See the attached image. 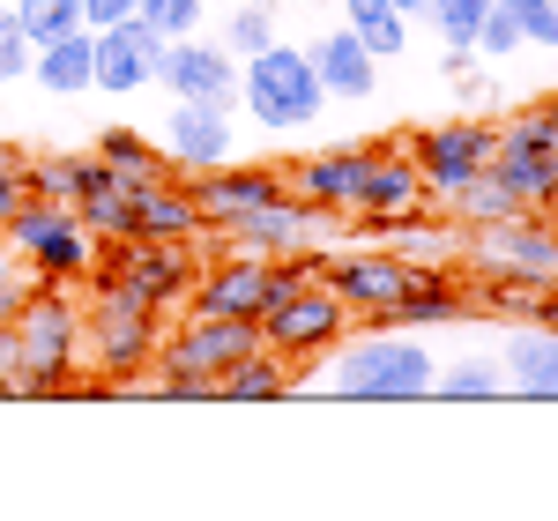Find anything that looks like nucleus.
<instances>
[{
	"instance_id": "obj_1",
	"label": "nucleus",
	"mask_w": 558,
	"mask_h": 521,
	"mask_svg": "<svg viewBox=\"0 0 558 521\" xmlns=\"http://www.w3.org/2000/svg\"><path fill=\"white\" fill-rule=\"evenodd\" d=\"M320 373H291V395H336V402H425L439 358L417 328H350L336 350H320Z\"/></svg>"
},
{
	"instance_id": "obj_2",
	"label": "nucleus",
	"mask_w": 558,
	"mask_h": 521,
	"mask_svg": "<svg viewBox=\"0 0 558 521\" xmlns=\"http://www.w3.org/2000/svg\"><path fill=\"white\" fill-rule=\"evenodd\" d=\"M15 336V388L23 395H105V380H75L83 365V305L60 283H31V299L8 320Z\"/></svg>"
},
{
	"instance_id": "obj_3",
	"label": "nucleus",
	"mask_w": 558,
	"mask_h": 521,
	"mask_svg": "<svg viewBox=\"0 0 558 521\" xmlns=\"http://www.w3.org/2000/svg\"><path fill=\"white\" fill-rule=\"evenodd\" d=\"M89 276H97V291H128L134 305L165 313V305H186V291H194L202 239H105Z\"/></svg>"
},
{
	"instance_id": "obj_4",
	"label": "nucleus",
	"mask_w": 558,
	"mask_h": 521,
	"mask_svg": "<svg viewBox=\"0 0 558 521\" xmlns=\"http://www.w3.org/2000/svg\"><path fill=\"white\" fill-rule=\"evenodd\" d=\"M239 97H246V120L268 128V134L313 128L320 105H328V89H320V75H313V52H299V45H283V38H268L260 52H246Z\"/></svg>"
},
{
	"instance_id": "obj_5",
	"label": "nucleus",
	"mask_w": 558,
	"mask_h": 521,
	"mask_svg": "<svg viewBox=\"0 0 558 521\" xmlns=\"http://www.w3.org/2000/svg\"><path fill=\"white\" fill-rule=\"evenodd\" d=\"M0 239L23 254V268H31L38 283H83L89 268H97V246H105L68 202H38V194H23V202L8 209Z\"/></svg>"
},
{
	"instance_id": "obj_6",
	"label": "nucleus",
	"mask_w": 558,
	"mask_h": 521,
	"mask_svg": "<svg viewBox=\"0 0 558 521\" xmlns=\"http://www.w3.org/2000/svg\"><path fill=\"white\" fill-rule=\"evenodd\" d=\"M157 343H165V328H157L149 305H134L128 291H97V299H89L83 358L105 373V395H134V380L157 365Z\"/></svg>"
},
{
	"instance_id": "obj_7",
	"label": "nucleus",
	"mask_w": 558,
	"mask_h": 521,
	"mask_svg": "<svg viewBox=\"0 0 558 521\" xmlns=\"http://www.w3.org/2000/svg\"><path fill=\"white\" fill-rule=\"evenodd\" d=\"M313 268H320V283L336 291V299L350 305V320L357 328H380L387 305L402 299L410 283H417V268L402 254H387V246H343V254H313Z\"/></svg>"
},
{
	"instance_id": "obj_8",
	"label": "nucleus",
	"mask_w": 558,
	"mask_h": 521,
	"mask_svg": "<svg viewBox=\"0 0 558 521\" xmlns=\"http://www.w3.org/2000/svg\"><path fill=\"white\" fill-rule=\"evenodd\" d=\"M462 260H470V268H499V276L558 283V231H551L544 209H514V217H499V223L462 231Z\"/></svg>"
},
{
	"instance_id": "obj_9",
	"label": "nucleus",
	"mask_w": 558,
	"mask_h": 521,
	"mask_svg": "<svg viewBox=\"0 0 558 521\" xmlns=\"http://www.w3.org/2000/svg\"><path fill=\"white\" fill-rule=\"evenodd\" d=\"M320 231H336V209H313V202H299V194L283 186L276 202H260V209H246V217H231V223H216L209 239L239 246V254L283 260V254H313Z\"/></svg>"
},
{
	"instance_id": "obj_10",
	"label": "nucleus",
	"mask_w": 558,
	"mask_h": 521,
	"mask_svg": "<svg viewBox=\"0 0 558 521\" xmlns=\"http://www.w3.org/2000/svg\"><path fill=\"white\" fill-rule=\"evenodd\" d=\"M260 350V328L254 320H231V313H194L186 305V320L165 328V343H157V365H172V373H202V380H223L239 358H254Z\"/></svg>"
},
{
	"instance_id": "obj_11",
	"label": "nucleus",
	"mask_w": 558,
	"mask_h": 521,
	"mask_svg": "<svg viewBox=\"0 0 558 521\" xmlns=\"http://www.w3.org/2000/svg\"><path fill=\"white\" fill-rule=\"evenodd\" d=\"M492 142L499 128L492 120H439V128L410 134V157H417V172H425V194H462L476 172H492Z\"/></svg>"
},
{
	"instance_id": "obj_12",
	"label": "nucleus",
	"mask_w": 558,
	"mask_h": 521,
	"mask_svg": "<svg viewBox=\"0 0 558 521\" xmlns=\"http://www.w3.org/2000/svg\"><path fill=\"white\" fill-rule=\"evenodd\" d=\"M157 149H165V165H172L179 179L231 165V149H239L231 105H209V97H172V112H165V134H157Z\"/></svg>"
},
{
	"instance_id": "obj_13",
	"label": "nucleus",
	"mask_w": 558,
	"mask_h": 521,
	"mask_svg": "<svg viewBox=\"0 0 558 521\" xmlns=\"http://www.w3.org/2000/svg\"><path fill=\"white\" fill-rule=\"evenodd\" d=\"M492 179L514 194L521 209H544L558 194V149H551V134H544L536 112H521V120L499 128V142H492Z\"/></svg>"
},
{
	"instance_id": "obj_14",
	"label": "nucleus",
	"mask_w": 558,
	"mask_h": 521,
	"mask_svg": "<svg viewBox=\"0 0 558 521\" xmlns=\"http://www.w3.org/2000/svg\"><path fill=\"white\" fill-rule=\"evenodd\" d=\"M268 291H276V260L223 246L216 260H202V276H194L186 305H194V313H231V320H254L260 305H268Z\"/></svg>"
},
{
	"instance_id": "obj_15",
	"label": "nucleus",
	"mask_w": 558,
	"mask_h": 521,
	"mask_svg": "<svg viewBox=\"0 0 558 521\" xmlns=\"http://www.w3.org/2000/svg\"><path fill=\"white\" fill-rule=\"evenodd\" d=\"M157 83L172 97H209V105H239V60L209 38H165L157 45Z\"/></svg>"
},
{
	"instance_id": "obj_16",
	"label": "nucleus",
	"mask_w": 558,
	"mask_h": 521,
	"mask_svg": "<svg viewBox=\"0 0 558 521\" xmlns=\"http://www.w3.org/2000/svg\"><path fill=\"white\" fill-rule=\"evenodd\" d=\"M365 172H373V149H320L305 165H283V186L313 202V209H336V217H357V194H365Z\"/></svg>"
},
{
	"instance_id": "obj_17",
	"label": "nucleus",
	"mask_w": 558,
	"mask_h": 521,
	"mask_svg": "<svg viewBox=\"0 0 558 521\" xmlns=\"http://www.w3.org/2000/svg\"><path fill=\"white\" fill-rule=\"evenodd\" d=\"M157 31L142 23V15H128V23H105L97 31V83L89 89H105V97H134V89H149L157 83Z\"/></svg>"
},
{
	"instance_id": "obj_18",
	"label": "nucleus",
	"mask_w": 558,
	"mask_h": 521,
	"mask_svg": "<svg viewBox=\"0 0 558 521\" xmlns=\"http://www.w3.org/2000/svg\"><path fill=\"white\" fill-rule=\"evenodd\" d=\"M425 209V172L410 157V134L402 142H373V172H365V194H357V217L365 223H395Z\"/></svg>"
},
{
	"instance_id": "obj_19",
	"label": "nucleus",
	"mask_w": 558,
	"mask_h": 521,
	"mask_svg": "<svg viewBox=\"0 0 558 521\" xmlns=\"http://www.w3.org/2000/svg\"><path fill=\"white\" fill-rule=\"evenodd\" d=\"M186 186H194V209H202V223L216 231V223L246 217V209H260V202H276V194H283V165H246V172L216 165V172H194Z\"/></svg>"
},
{
	"instance_id": "obj_20",
	"label": "nucleus",
	"mask_w": 558,
	"mask_h": 521,
	"mask_svg": "<svg viewBox=\"0 0 558 521\" xmlns=\"http://www.w3.org/2000/svg\"><path fill=\"white\" fill-rule=\"evenodd\" d=\"M128 239H202L209 223L194 209V186L186 179H134L128 194Z\"/></svg>"
},
{
	"instance_id": "obj_21",
	"label": "nucleus",
	"mask_w": 558,
	"mask_h": 521,
	"mask_svg": "<svg viewBox=\"0 0 558 521\" xmlns=\"http://www.w3.org/2000/svg\"><path fill=\"white\" fill-rule=\"evenodd\" d=\"M387 254H402L410 268H462V223L454 217H432V209H410L395 223H365Z\"/></svg>"
},
{
	"instance_id": "obj_22",
	"label": "nucleus",
	"mask_w": 558,
	"mask_h": 521,
	"mask_svg": "<svg viewBox=\"0 0 558 521\" xmlns=\"http://www.w3.org/2000/svg\"><path fill=\"white\" fill-rule=\"evenodd\" d=\"M128 194H134V179L112 172L97 149L75 157V202H68V209H75L97 239H128V231H134V223H128Z\"/></svg>"
},
{
	"instance_id": "obj_23",
	"label": "nucleus",
	"mask_w": 558,
	"mask_h": 521,
	"mask_svg": "<svg viewBox=\"0 0 558 521\" xmlns=\"http://www.w3.org/2000/svg\"><path fill=\"white\" fill-rule=\"evenodd\" d=\"M499 373H507V395H521V402H558V328L521 320L499 350Z\"/></svg>"
},
{
	"instance_id": "obj_24",
	"label": "nucleus",
	"mask_w": 558,
	"mask_h": 521,
	"mask_svg": "<svg viewBox=\"0 0 558 521\" xmlns=\"http://www.w3.org/2000/svg\"><path fill=\"white\" fill-rule=\"evenodd\" d=\"M305 52H313L320 89H328V97H343V105H365V97H373V83H380V60L365 52V38H357L350 23H343V31H328L320 45H305Z\"/></svg>"
},
{
	"instance_id": "obj_25",
	"label": "nucleus",
	"mask_w": 558,
	"mask_h": 521,
	"mask_svg": "<svg viewBox=\"0 0 558 521\" xmlns=\"http://www.w3.org/2000/svg\"><path fill=\"white\" fill-rule=\"evenodd\" d=\"M470 313V291H462V276L454 268H417V283L402 291V299L387 305L380 328H454Z\"/></svg>"
},
{
	"instance_id": "obj_26",
	"label": "nucleus",
	"mask_w": 558,
	"mask_h": 521,
	"mask_svg": "<svg viewBox=\"0 0 558 521\" xmlns=\"http://www.w3.org/2000/svg\"><path fill=\"white\" fill-rule=\"evenodd\" d=\"M31 83L52 89V97H83L97 83V31H68V38L38 45V60H31Z\"/></svg>"
},
{
	"instance_id": "obj_27",
	"label": "nucleus",
	"mask_w": 558,
	"mask_h": 521,
	"mask_svg": "<svg viewBox=\"0 0 558 521\" xmlns=\"http://www.w3.org/2000/svg\"><path fill=\"white\" fill-rule=\"evenodd\" d=\"M291 373H299L291 358L254 350V358H239V365L216 380V402H239V410H246V402H283V395H291Z\"/></svg>"
},
{
	"instance_id": "obj_28",
	"label": "nucleus",
	"mask_w": 558,
	"mask_h": 521,
	"mask_svg": "<svg viewBox=\"0 0 558 521\" xmlns=\"http://www.w3.org/2000/svg\"><path fill=\"white\" fill-rule=\"evenodd\" d=\"M432 395H447V402H499L507 395V373H499V358L470 350V358H454V365L432 373Z\"/></svg>"
},
{
	"instance_id": "obj_29",
	"label": "nucleus",
	"mask_w": 558,
	"mask_h": 521,
	"mask_svg": "<svg viewBox=\"0 0 558 521\" xmlns=\"http://www.w3.org/2000/svg\"><path fill=\"white\" fill-rule=\"evenodd\" d=\"M343 23L365 38V52H373V60L410 52V15H402L395 0H343Z\"/></svg>"
},
{
	"instance_id": "obj_30",
	"label": "nucleus",
	"mask_w": 558,
	"mask_h": 521,
	"mask_svg": "<svg viewBox=\"0 0 558 521\" xmlns=\"http://www.w3.org/2000/svg\"><path fill=\"white\" fill-rule=\"evenodd\" d=\"M97 157H105L112 172H128V179H179L172 165H165V149H157L149 134H134V128H105L97 134Z\"/></svg>"
},
{
	"instance_id": "obj_31",
	"label": "nucleus",
	"mask_w": 558,
	"mask_h": 521,
	"mask_svg": "<svg viewBox=\"0 0 558 521\" xmlns=\"http://www.w3.org/2000/svg\"><path fill=\"white\" fill-rule=\"evenodd\" d=\"M447 209H454V223H462V231H476V223H499V217H514L521 202H514V194H507V186H499L492 172H476L470 186H462V194H447Z\"/></svg>"
},
{
	"instance_id": "obj_32",
	"label": "nucleus",
	"mask_w": 558,
	"mask_h": 521,
	"mask_svg": "<svg viewBox=\"0 0 558 521\" xmlns=\"http://www.w3.org/2000/svg\"><path fill=\"white\" fill-rule=\"evenodd\" d=\"M8 8H15V23L31 31V45H52V38H68V31H89L83 0H8Z\"/></svg>"
},
{
	"instance_id": "obj_33",
	"label": "nucleus",
	"mask_w": 558,
	"mask_h": 521,
	"mask_svg": "<svg viewBox=\"0 0 558 521\" xmlns=\"http://www.w3.org/2000/svg\"><path fill=\"white\" fill-rule=\"evenodd\" d=\"M276 38V0H239V8H231V23H223V52H231V60H239V52H260V45Z\"/></svg>"
},
{
	"instance_id": "obj_34",
	"label": "nucleus",
	"mask_w": 558,
	"mask_h": 521,
	"mask_svg": "<svg viewBox=\"0 0 558 521\" xmlns=\"http://www.w3.org/2000/svg\"><path fill=\"white\" fill-rule=\"evenodd\" d=\"M23 194H38V202H75V157H23Z\"/></svg>"
},
{
	"instance_id": "obj_35",
	"label": "nucleus",
	"mask_w": 558,
	"mask_h": 521,
	"mask_svg": "<svg viewBox=\"0 0 558 521\" xmlns=\"http://www.w3.org/2000/svg\"><path fill=\"white\" fill-rule=\"evenodd\" d=\"M484 8H492V0H432L425 15H432V31H439L447 45H470V52H476V23H484Z\"/></svg>"
},
{
	"instance_id": "obj_36",
	"label": "nucleus",
	"mask_w": 558,
	"mask_h": 521,
	"mask_svg": "<svg viewBox=\"0 0 558 521\" xmlns=\"http://www.w3.org/2000/svg\"><path fill=\"white\" fill-rule=\"evenodd\" d=\"M134 15H142L157 38H194V31H202V0H134Z\"/></svg>"
},
{
	"instance_id": "obj_37",
	"label": "nucleus",
	"mask_w": 558,
	"mask_h": 521,
	"mask_svg": "<svg viewBox=\"0 0 558 521\" xmlns=\"http://www.w3.org/2000/svg\"><path fill=\"white\" fill-rule=\"evenodd\" d=\"M31 60H38L31 31L15 23V8H0V83H23V75H31Z\"/></svg>"
},
{
	"instance_id": "obj_38",
	"label": "nucleus",
	"mask_w": 558,
	"mask_h": 521,
	"mask_svg": "<svg viewBox=\"0 0 558 521\" xmlns=\"http://www.w3.org/2000/svg\"><path fill=\"white\" fill-rule=\"evenodd\" d=\"M521 23V45H558V0H499Z\"/></svg>"
},
{
	"instance_id": "obj_39",
	"label": "nucleus",
	"mask_w": 558,
	"mask_h": 521,
	"mask_svg": "<svg viewBox=\"0 0 558 521\" xmlns=\"http://www.w3.org/2000/svg\"><path fill=\"white\" fill-rule=\"evenodd\" d=\"M31 283H38V276H31V268H23V254H15V246L0 239V328L15 320V305L31 299Z\"/></svg>"
},
{
	"instance_id": "obj_40",
	"label": "nucleus",
	"mask_w": 558,
	"mask_h": 521,
	"mask_svg": "<svg viewBox=\"0 0 558 521\" xmlns=\"http://www.w3.org/2000/svg\"><path fill=\"white\" fill-rule=\"evenodd\" d=\"M142 388L157 395V402H216V380H202V373H157V380H142Z\"/></svg>"
},
{
	"instance_id": "obj_41",
	"label": "nucleus",
	"mask_w": 558,
	"mask_h": 521,
	"mask_svg": "<svg viewBox=\"0 0 558 521\" xmlns=\"http://www.w3.org/2000/svg\"><path fill=\"white\" fill-rule=\"evenodd\" d=\"M476 52H484V60H492V52H521V23L499 8V0H492L484 23H476Z\"/></svg>"
},
{
	"instance_id": "obj_42",
	"label": "nucleus",
	"mask_w": 558,
	"mask_h": 521,
	"mask_svg": "<svg viewBox=\"0 0 558 521\" xmlns=\"http://www.w3.org/2000/svg\"><path fill=\"white\" fill-rule=\"evenodd\" d=\"M15 202H23V157H15V149H0V223H8Z\"/></svg>"
},
{
	"instance_id": "obj_43",
	"label": "nucleus",
	"mask_w": 558,
	"mask_h": 521,
	"mask_svg": "<svg viewBox=\"0 0 558 521\" xmlns=\"http://www.w3.org/2000/svg\"><path fill=\"white\" fill-rule=\"evenodd\" d=\"M134 15V0H83V23L89 31H105V23H128Z\"/></svg>"
},
{
	"instance_id": "obj_44",
	"label": "nucleus",
	"mask_w": 558,
	"mask_h": 521,
	"mask_svg": "<svg viewBox=\"0 0 558 521\" xmlns=\"http://www.w3.org/2000/svg\"><path fill=\"white\" fill-rule=\"evenodd\" d=\"M15 336H8V328H0V402H15Z\"/></svg>"
},
{
	"instance_id": "obj_45",
	"label": "nucleus",
	"mask_w": 558,
	"mask_h": 521,
	"mask_svg": "<svg viewBox=\"0 0 558 521\" xmlns=\"http://www.w3.org/2000/svg\"><path fill=\"white\" fill-rule=\"evenodd\" d=\"M536 120H544V134H551V149H558V89L544 97V105H536Z\"/></svg>"
},
{
	"instance_id": "obj_46",
	"label": "nucleus",
	"mask_w": 558,
	"mask_h": 521,
	"mask_svg": "<svg viewBox=\"0 0 558 521\" xmlns=\"http://www.w3.org/2000/svg\"><path fill=\"white\" fill-rule=\"evenodd\" d=\"M395 8H402V15H410V23H417V15H425L432 0H395Z\"/></svg>"
},
{
	"instance_id": "obj_47",
	"label": "nucleus",
	"mask_w": 558,
	"mask_h": 521,
	"mask_svg": "<svg viewBox=\"0 0 558 521\" xmlns=\"http://www.w3.org/2000/svg\"><path fill=\"white\" fill-rule=\"evenodd\" d=\"M544 217H551V231H558V194H551V202H544Z\"/></svg>"
},
{
	"instance_id": "obj_48",
	"label": "nucleus",
	"mask_w": 558,
	"mask_h": 521,
	"mask_svg": "<svg viewBox=\"0 0 558 521\" xmlns=\"http://www.w3.org/2000/svg\"><path fill=\"white\" fill-rule=\"evenodd\" d=\"M0 8H8V0H0Z\"/></svg>"
}]
</instances>
